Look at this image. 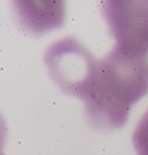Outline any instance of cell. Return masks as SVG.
<instances>
[{
	"label": "cell",
	"mask_w": 148,
	"mask_h": 155,
	"mask_svg": "<svg viewBox=\"0 0 148 155\" xmlns=\"http://www.w3.org/2000/svg\"><path fill=\"white\" fill-rule=\"evenodd\" d=\"M44 61L59 89L83 102L87 121L96 130L121 128L131 107L148 93V58L116 48L96 58L68 37L49 45Z\"/></svg>",
	"instance_id": "obj_1"
},
{
	"label": "cell",
	"mask_w": 148,
	"mask_h": 155,
	"mask_svg": "<svg viewBox=\"0 0 148 155\" xmlns=\"http://www.w3.org/2000/svg\"><path fill=\"white\" fill-rule=\"evenodd\" d=\"M116 49L148 58V2H106L102 7Z\"/></svg>",
	"instance_id": "obj_2"
},
{
	"label": "cell",
	"mask_w": 148,
	"mask_h": 155,
	"mask_svg": "<svg viewBox=\"0 0 148 155\" xmlns=\"http://www.w3.org/2000/svg\"><path fill=\"white\" fill-rule=\"evenodd\" d=\"M21 25L31 34H41L64 23V2H16Z\"/></svg>",
	"instance_id": "obj_3"
},
{
	"label": "cell",
	"mask_w": 148,
	"mask_h": 155,
	"mask_svg": "<svg viewBox=\"0 0 148 155\" xmlns=\"http://www.w3.org/2000/svg\"><path fill=\"white\" fill-rule=\"evenodd\" d=\"M133 144L137 155H148V110L140 118L133 133Z\"/></svg>",
	"instance_id": "obj_4"
}]
</instances>
